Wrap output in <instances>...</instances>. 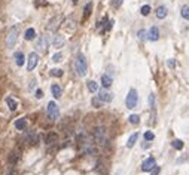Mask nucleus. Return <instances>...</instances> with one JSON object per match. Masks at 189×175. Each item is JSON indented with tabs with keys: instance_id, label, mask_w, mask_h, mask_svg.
<instances>
[{
	"instance_id": "obj_1",
	"label": "nucleus",
	"mask_w": 189,
	"mask_h": 175,
	"mask_svg": "<svg viewBox=\"0 0 189 175\" xmlns=\"http://www.w3.org/2000/svg\"><path fill=\"white\" fill-rule=\"evenodd\" d=\"M75 68L79 77H85L86 71H88V64H86V58L84 54H77L76 61H75Z\"/></svg>"
},
{
	"instance_id": "obj_2",
	"label": "nucleus",
	"mask_w": 189,
	"mask_h": 175,
	"mask_svg": "<svg viewBox=\"0 0 189 175\" xmlns=\"http://www.w3.org/2000/svg\"><path fill=\"white\" fill-rule=\"evenodd\" d=\"M94 141L100 145H106L107 144V132L103 126H98L94 129Z\"/></svg>"
},
{
	"instance_id": "obj_3",
	"label": "nucleus",
	"mask_w": 189,
	"mask_h": 175,
	"mask_svg": "<svg viewBox=\"0 0 189 175\" xmlns=\"http://www.w3.org/2000/svg\"><path fill=\"white\" fill-rule=\"evenodd\" d=\"M46 114H48V117H49V120H51V122L57 120V119L60 117L58 105H57L54 101H49V102H48V105H46Z\"/></svg>"
},
{
	"instance_id": "obj_4",
	"label": "nucleus",
	"mask_w": 189,
	"mask_h": 175,
	"mask_svg": "<svg viewBox=\"0 0 189 175\" xmlns=\"http://www.w3.org/2000/svg\"><path fill=\"white\" fill-rule=\"evenodd\" d=\"M137 101H138V95L136 89H129L128 95H127V100H125V104H127V109L133 110L136 105H137Z\"/></svg>"
},
{
	"instance_id": "obj_5",
	"label": "nucleus",
	"mask_w": 189,
	"mask_h": 175,
	"mask_svg": "<svg viewBox=\"0 0 189 175\" xmlns=\"http://www.w3.org/2000/svg\"><path fill=\"white\" fill-rule=\"evenodd\" d=\"M18 34H19L18 27H12V28L9 30L8 37H6V46H8V48H14V46H15L17 39H18Z\"/></svg>"
},
{
	"instance_id": "obj_6",
	"label": "nucleus",
	"mask_w": 189,
	"mask_h": 175,
	"mask_svg": "<svg viewBox=\"0 0 189 175\" xmlns=\"http://www.w3.org/2000/svg\"><path fill=\"white\" fill-rule=\"evenodd\" d=\"M61 24H63V17L57 15V17H54L52 19H49V22H48V25H46V28H48V31L55 33V31L61 27Z\"/></svg>"
},
{
	"instance_id": "obj_7",
	"label": "nucleus",
	"mask_w": 189,
	"mask_h": 175,
	"mask_svg": "<svg viewBox=\"0 0 189 175\" xmlns=\"http://www.w3.org/2000/svg\"><path fill=\"white\" fill-rule=\"evenodd\" d=\"M37 62H39V55L36 52H31L28 55V58H27V70L28 71H33L36 68V66H37Z\"/></svg>"
},
{
	"instance_id": "obj_8",
	"label": "nucleus",
	"mask_w": 189,
	"mask_h": 175,
	"mask_svg": "<svg viewBox=\"0 0 189 175\" xmlns=\"http://www.w3.org/2000/svg\"><path fill=\"white\" fill-rule=\"evenodd\" d=\"M21 159V150H12L10 153H9V157H8V162L10 166H15L18 163V160Z\"/></svg>"
},
{
	"instance_id": "obj_9",
	"label": "nucleus",
	"mask_w": 189,
	"mask_h": 175,
	"mask_svg": "<svg viewBox=\"0 0 189 175\" xmlns=\"http://www.w3.org/2000/svg\"><path fill=\"white\" fill-rule=\"evenodd\" d=\"M156 166V162H155V157H147L143 163H142V171L143 172H150Z\"/></svg>"
},
{
	"instance_id": "obj_10",
	"label": "nucleus",
	"mask_w": 189,
	"mask_h": 175,
	"mask_svg": "<svg viewBox=\"0 0 189 175\" xmlns=\"http://www.w3.org/2000/svg\"><path fill=\"white\" fill-rule=\"evenodd\" d=\"M27 142L30 144V145H36L37 142H39V135L36 131H28L27 132V137H26Z\"/></svg>"
},
{
	"instance_id": "obj_11",
	"label": "nucleus",
	"mask_w": 189,
	"mask_h": 175,
	"mask_svg": "<svg viewBox=\"0 0 189 175\" xmlns=\"http://www.w3.org/2000/svg\"><path fill=\"white\" fill-rule=\"evenodd\" d=\"M147 39L150 40V42H156L158 39H159V30H158V27H150V30L147 31Z\"/></svg>"
},
{
	"instance_id": "obj_12",
	"label": "nucleus",
	"mask_w": 189,
	"mask_h": 175,
	"mask_svg": "<svg viewBox=\"0 0 189 175\" xmlns=\"http://www.w3.org/2000/svg\"><path fill=\"white\" fill-rule=\"evenodd\" d=\"M98 98L103 101V102H110L113 100V93L107 91H100L98 92Z\"/></svg>"
},
{
	"instance_id": "obj_13",
	"label": "nucleus",
	"mask_w": 189,
	"mask_h": 175,
	"mask_svg": "<svg viewBox=\"0 0 189 175\" xmlns=\"http://www.w3.org/2000/svg\"><path fill=\"white\" fill-rule=\"evenodd\" d=\"M58 142V133L57 132H49L46 135V144L48 145H55Z\"/></svg>"
},
{
	"instance_id": "obj_14",
	"label": "nucleus",
	"mask_w": 189,
	"mask_h": 175,
	"mask_svg": "<svg viewBox=\"0 0 189 175\" xmlns=\"http://www.w3.org/2000/svg\"><path fill=\"white\" fill-rule=\"evenodd\" d=\"M36 48H37V50H40V52H45V50H46V48H48V42H46V37H45V36H40V37H39Z\"/></svg>"
},
{
	"instance_id": "obj_15",
	"label": "nucleus",
	"mask_w": 189,
	"mask_h": 175,
	"mask_svg": "<svg viewBox=\"0 0 189 175\" xmlns=\"http://www.w3.org/2000/svg\"><path fill=\"white\" fill-rule=\"evenodd\" d=\"M51 92L52 95H54V98H61V95H63V89L60 88V85L54 83L51 86Z\"/></svg>"
},
{
	"instance_id": "obj_16",
	"label": "nucleus",
	"mask_w": 189,
	"mask_h": 175,
	"mask_svg": "<svg viewBox=\"0 0 189 175\" xmlns=\"http://www.w3.org/2000/svg\"><path fill=\"white\" fill-rule=\"evenodd\" d=\"M6 104H8V107L10 111H15L18 109V101L15 98H12V97H8L6 98Z\"/></svg>"
},
{
	"instance_id": "obj_17",
	"label": "nucleus",
	"mask_w": 189,
	"mask_h": 175,
	"mask_svg": "<svg viewBox=\"0 0 189 175\" xmlns=\"http://www.w3.org/2000/svg\"><path fill=\"white\" fill-rule=\"evenodd\" d=\"M167 14H168V10L165 6H158L156 8V18L158 19H164V18L167 17Z\"/></svg>"
},
{
	"instance_id": "obj_18",
	"label": "nucleus",
	"mask_w": 189,
	"mask_h": 175,
	"mask_svg": "<svg viewBox=\"0 0 189 175\" xmlns=\"http://www.w3.org/2000/svg\"><path fill=\"white\" fill-rule=\"evenodd\" d=\"M15 62H17L18 67H23L24 62H26V57L23 52H15Z\"/></svg>"
},
{
	"instance_id": "obj_19",
	"label": "nucleus",
	"mask_w": 189,
	"mask_h": 175,
	"mask_svg": "<svg viewBox=\"0 0 189 175\" xmlns=\"http://www.w3.org/2000/svg\"><path fill=\"white\" fill-rule=\"evenodd\" d=\"M15 128H17L18 131H24V129L27 128V119L21 117V119L15 120Z\"/></svg>"
},
{
	"instance_id": "obj_20",
	"label": "nucleus",
	"mask_w": 189,
	"mask_h": 175,
	"mask_svg": "<svg viewBox=\"0 0 189 175\" xmlns=\"http://www.w3.org/2000/svg\"><path fill=\"white\" fill-rule=\"evenodd\" d=\"M112 82H113V79L109 74L101 76V85H103L104 88H110V86H112Z\"/></svg>"
},
{
	"instance_id": "obj_21",
	"label": "nucleus",
	"mask_w": 189,
	"mask_h": 175,
	"mask_svg": "<svg viewBox=\"0 0 189 175\" xmlns=\"http://www.w3.org/2000/svg\"><path fill=\"white\" fill-rule=\"evenodd\" d=\"M52 45H54V48H57V49L63 48V45H64V39H63V36H55V37H54V40H52Z\"/></svg>"
},
{
	"instance_id": "obj_22",
	"label": "nucleus",
	"mask_w": 189,
	"mask_h": 175,
	"mask_svg": "<svg viewBox=\"0 0 189 175\" xmlns=\"http://www.w3.org/2000/svg\"><path fill=\"white\" fill-rule=\"evenodd\" d=\"M35 37H36V30L35 28H27L26 34H24V39H26V40H33Z\"/></svg>"
},
{
	"instance_id": "obj_23",
	"label": "nucleus",
	"mask_w": 189,
	"mask_h": 175,
	"mask_svg": "<svg viewBox=\"0 0 189 175\" xmlns=\"http://www.w3.org/2000/svg\"><path fill=\"white\" fill-rule=\"evenodd\" d=\"M92 14V3L89 2V3H86L85 8H84V19L86 18H89V15Z\"/></svg>"
},
{
	"instance_id": "obj_24",
	"label": "nucleus",
	"mask_w": 189,
	"mask_h": 175,
	"mask_svg": "<svg viewBox=\"0 0 189 175\" xmlns=\"http://www.w3.org/2000/svg\"><path fill=\"white\" fill-rule=\"evenodd\" d=\"M137 138H138V132H134L128 138V141H127V147H128V149L134 147V144H136V141H137Z\"/></svg>"
},
{
	"instance_id": "obj_25",
	"label": "nucleus",
	"mask_w": 189,
	"mask_h": 175,
	"mask_svg": "<svg viewBox=\"0 0 189 175\" xmlns=\"http://www.w3.org/2000/svg\"><path fill=\"white\" fill-rule=\"evenodd\" d=\"M128 122L131 125H138V123H140V116H138V114H131V116L128 117Z\"/></svg>"
},
{
	"instance_id": "obj_26",
	"label": "nucleus",
	"mask_w": 189,
	"mask_h": 175,
	"mask_svg": "<svg viewBox=\"0 0 189 175\" xmlns=\"http://www.w3.org/2000/svg\"><path fill=\"white\" fill-rule=\"evenodd\" d=\"M63 70L61 68H52L51 71H49V74L52 76V77H63Z\"/></svg>"
},
{
	"instance_id": "obj_27",
	"label": "nucleus",
	"mask_w": 189,
	"mask_h": 175,
	"mask_svg": "<svg viewBox=\"0 0 189 175\" xmlns=\"http://www.w3.org/2000/svg\"><path fill=\"white\" fill-rule=\"evenodd\" d=\"M150 10H152V8H150L149 5H143L142 9H140V14H142L143 17H147V15L150 14Z\"/></svg>"
},
{
	"instance_id": "obj_28",
	"label": "nucleus",
	"mask_w": 189,
	"mask_h": 175,
	"mask_svg": "<svg viewBox=\"0 0 189 175\" xmlns=\"http://www.w3.org/2000/svg\"><path fill=\"white\" fill-rule=\"evenodd\" d=\"M171 145H173V149H176V150H182L185 144H183L182 140H174V141L171 142Z\"/></svg>"
},
{
	"instance_id": "obj_29",
	"label": "nucleus",
	"mask_w": 189,
	"mask_h": 175,
	"mask_svg": "<svg viewBox=\"0 0 189 175\" xmlns=\"http://www.w3.org/2000/svg\"><path fill=\"white\" fill-rule=\"evenodd\" d=\"M88 89H89V92L98 91V83L94 82V80H89V82H88Z\"/></svg>"
},
{
	"instance_id": "obj_30",
	"label": "nucleus",
	"mask_w": 189,
	"mask_h": 175,
	"mask_svg": "<svg viewBox=\"0 0 189 175\" xmlns=\"http://www.w3.org/2000/svg\"><path fill=\"white\" fill-rule=\"evenodd\" d=\"M91 102H92V107H95V109H100V107H101V104H103V101L100 100L98 97H94Z\"/></svg>"
},
{
	"instance_id": "obj_31",
	"label": "nucleus",
	"mask_w": 189,
	"mask_h": 175,
	"mask_svg": "<svg viewBox=\"0 0 189 175\" xmlns=\"http://www.w3.org/2000/svg\"><path fill=\"white\" fill-rule=\"evenodd\" d=\"M143 138H145V141H154L155 133L150 132V131H146V132H145V135H143Z\"/></svg>"
},
{
	"instance_id": "obj_32",
	"label": "nucleus",
	"mask_w": 189,
	"mask_h": 175,
	"mask_svg": "<svg viewBox=\"0 0 189 175\" xmlns=\"http://www.w3.org/2000/svg\"><path fill=\"white\" fill-rule=\"evenodd\" d=\"M182 14V18H185V19H189V6H183L180 10Z\"/></svg>"
},
{
	"instance_id": "obj_33",
	"label": "nucleus",
	"mask_w": 189,
	"mask_h": 175,
	"mask_svg": "<svg viewBox=\"0 0 189 175\" xmlns=\"http://www.w3.org/2000/svg\"><path fill=\"white\" fill-rule=\"evenodd\" d=\"M52 61H54V62H61V61H63V54H61V52L54 54V55H52Z\"/></svg>"
},
{
	"instance_id": "obj_34",
	"label": "nucleus",
	"mask_w": 189,
	"mask_h": 175,
	"mask_svg": "<svg viewBox=\"0 0 189 175\" xmlns=\"http://www.w3.org/2000/svg\"><path fill=\"white\" fill-rule=\"evenodd\" d=\"M137 36H138V39H140V40H145V39H147V33L145 31V30H140V31L137 33Z\"/></svg>"
},
{
	"instance_id": "obj_35",
	"label": "nucleus",
	"mask_w": 189,
	"mask_h": 175,
	"mask_svg": "<svg viewBox=\"0 0 189 175\" xmlns=\"http://www.w3.org/2000/svg\"><path fill=\"white\" fill-rule=\"evenodd\" d=\"M35 93H36L35 97L37 98V100H40V98H43V91H42V89H36Z\"/></svg>"
},
{
	"instance_id": "obj_36",
	"label": "nucleus",
	"mask_w": 189,
	"mask_h": 175,
	"mask_svg": "<svg viewBox=\"0 0 189 175\" xmlns=\"http://www.w3.org/2000/svg\"><path fill=\"white\" fill-rule=\"evenodd\" d=\"M122 2H124V0H113V2H112V6L118 9L121 5H122Z\"/></svg>"
},
{
	"instance_id": "obj_37",
	"label": "nucleus",
	"mask_w": 189,
	"mask_h": 175,
	"mask_svg": "<svg viewBox=\"0 0 189 175\" xmlns=\"http://www.w3.org/2000/svg\"><path fill=\"white\" fill-rule=\"evenodd\" d=\"M159 172H161V168H159V166H155L154 169L150 171V175H158Z\"/></svg>"
},
{
	"instance_id": "obj_38",
	"label": "nucleus",
	"mask_w": 189,
	"mask_h": 175,
	"mask_svg": "<svg viewBox=\"0 0 189 175\" xmlns=\"http://www.w3.org/2000/svg\"><path fill=\"white\" fill-rule=\"evenodd\" d=\"M112 27H113V19H107V22H106V30H112Z\"/></svg>"
},
{
	"instance_id": "obj_39",
	"label": "nucleus",
	"mask_w": 189,
	"mask_h": 175,
	"mask_svg": "<svg viewBox=\"0 0 189 175\" xmlns=\"http://www.w3.org/2000/svg\"><path fill=\"white\" fill-rule=\"evenodd\" d=\"M149 104H150V107H154V104H155V95L154 93L149 95Z\"/></svg>"
},
{
	"instance_id": "obj_40",
	"label": "nucleus",
	"mask_w": 189,
	"mask_h": 175,
	"mask_svg": "<svg viewBox=\"0 0 189 175\" xmlns=\"http://www.w3.org/2000/svg\"><path fill=\"white\" fill-rule=\"evenodd\" d=\"M36 6H48V3L42 2V0H36Z\"/></svg>"
},
{
	"instance_id": "obj_41",
	"label": "nucleus",
	"mask_w": 189,
	"mask_h": 175,
	"mask_svg": "<svg viewBox=\"0 0 189 175\" xmlns=\"http://www.w3.org/2000/svg\"><path fill=\"white\" fill-rule=\"evenodd\" d=\"M167 66L171 67V68H174V67H176V62H174V59H168V61H167Z\"/></svg>"
},
{
	"instance_id": "obj_42",
	"label": "nucleus",
	"mask_w": 189,
	"mask_h": 175,
	"mask_svg": "<svg viewBox=\"0 0 189 175\" xmlns=\"http://www.w3.org/2000/svg\"><path fill=\"white\" fill-rule=\"evenodd\" d=\"M35 83H36V80H35V79H33V80L30 82V85H28V88H33V86H35Z\"/></svg>"
},
{
	"instance_id": "obj_43",
	"label": "nucleus",
	"mask_w": 189,
	"mask_h": 175,
	"mask_svg": "<svg viewBox=\"0 0 189 175\" xmlns=\"http://www.w3.org/2000/svg\"><path fill=\"white\" fill-rule=\"evenodd\" d=\"M9 175H17V172H15V171L12 169V171H10V174H9Z\"/></svg>"
},
{
	"instance_id": "obj_44",
	"label": "nucleus",
	"mask_w": 189,
	"mask_h": 175,
	"mask_svg": "<svg viewBox=\"0 0 189 175\" xmlns=\"http://www.w3.org/2000/svg\"><path fill=\"white\" fill-rule=\"evenodd\" d=\"M72 2H73V3H77V2H79V0H72Z\"/></svg>"
}]
</instances>
